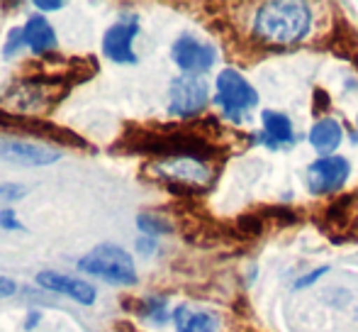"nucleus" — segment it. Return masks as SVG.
I'll list each match as a JSON object with an SVG mask.
<instances>
[{"label":"nucleus","mask_w":358,"mask_h":332,"mask_svg":"<svg viewBox=\"0 0 358 332\" xmlns=\"http://www.w3.org/2000/svg\"><path fill=\"white\" fill-rule=\"evenodd\" d=\"M0 127L44 139V142H54V144H59V147H85V142L73 132V130L59 127V125L37 118V115H22V113H13V110H0Z\"/></svg>","instance_id":"nucleus-6"},{"label":"nucleus","mask_w":358,"mask_h":332,"mask_svg":"<svg viewBox=\"0 0 358 332\" xmlns=\"http://www.w3.org/2000/svg\"><path fill=\"white\" fill-rule=\"evenodd\" d=\"M354 139H358V118H356V134H354Z\"/></svg>","instance_id":"nucleus-27"},{"label":"nucleus","mask_w":358,"mask_h":332,"mask_svg":"<svg viewBox=\"0 0 358 332\" xmlns=\"http://www.w3.org/2000/svg\"><path fill=\"white\" fill-rule=\"evenodd\" d=\"M15 293H17V281L0 274V298H10Z\"/></svg>","instance_id":"nucleus-23"},{"label":"nucleus","mask_w":358,"mask_h":332,"mask_svg":"<svg viewBox=\"0 0 358 332\" xmlns=\"http://www.w3.org/2000/svg\"><path fill=\"white\" fill-rule=\"evenodd\" d=\"M351 166L344 157H322L307 166V186L312 193H334L346 184Z\"/></svg>","instance_id":"nucleus-9"},{"label":"nucleus","mask_w":358,"mask_h":332,"mask_svg":"<svg viewBox=\"0 0 358 332\" xmlns=\"http://www.w3.org/2000/svg\"><path fill=\"white\" fill-rule=\"evenodd\" d=\"M24 44L34 54H49L57 49V32L44 15H32L24 25Z\"/></svg>","instance_id":"nucleus-15"},{"label":"nucleus","mask_w":358,"mask_h":332,"mask_svg":"<svg viewBox=\"0 0 358 332\" xmlns=\"http://www.w3.org/2000/svg\"><path fill=\"white\" fill-rule=\"evenodd\" d=\"M310 144L317 154H324V157H331V154L339 149L341 139H344V130H341L339 120L334 118H322L312 125L310 130Z\"/></svg>","instance_id":"nucleus-14"},{"label":"nucleus","mask_w":358,"mask_h":332,"mask_svg":"<svg viewBox=\"0 0 358 332\" xmlns=\"http://www.w3.org/2000/svg\"><path fill=\"white\" fill-rule=\"evenodd\" d=\"M34 5H37L39 10H59L64 3H62V0H37Z\"/></svg>","instance_id":"nucleus-24"},{"label":"nucleus","mask_w":358,"mask_h":332,"mask_svg":"<svg viewBox=\"0 0 358 332\" xmlns=\"http://www.w3.org/2000/svg\"><path fill=\"white\" fill-rule=\"evenodd\" d=\"M24 44V27H15L8 34V44H5V57H13L20 47Z\"/></svg>","instance_id":"nucleus-19"},{"label":"nucleus","mask_w":358,"mask_h":332,"mask_svg":"<svg viewBox=\"0 0 358 332\" xmlns=\"http://www.w3.org/2000/svg\"><path fill=\"white\" fill-rule=\"evenodd\" d=\"M327 103H329V100H327L324 90H322V88H317V93H315V113H322L320 108H324Z\"/></svg>","instance_id":"nucleus-25"},{"label":"nucleus","mask_w":358,"mask_h":332,"mask_svg":"<svg viewBox=\"0 0 358 332\" xmlns=\"http://www.w3.org/2000/svg\"><path fill=\"white\" fill-rule=\"evenodd\" d=\"M261 123H264V130H261V134L256 137V142L266 144L268 149L292 147V144L297 142L292 123L285 113H278V110H264V113H261Z\"/></svg>","instance_id":"nucleus-13"},{"label":"nucleus","mask_w":358,"mask_h":332,"mask_svg":"<svg viewBox=\"0 0 358 332\" xmlns=\"http://www.w3.org/2000/svg\"><path fill=\"white\" fill-rule=\"evenodd\" d=\"M0 157L5 162L22 164V166H47L62 159L59 149H49L42 144L27 142V139H13V137H0Z\"/></svg>","instance_id":"nucleus-11"},{"label":"nucleus","mask_w":358,"mask_h":332,"mask_svg":"<svg viewBox=\"0 0 358 332\" xmlns=\"http://www.w3.org/2000/svg\"><path fill=\"white\" fill-rule=\"evenodd\" d=\"M0 225H3L5 230H24L13 208H5L3 213H0Z\"/></svg>","instance_id":"nucleus-22"},{"label":"nucleus","mask_w":358,"mask_h":332,"mask_svg":"<svg viewBox=\"0 0 358 332\" xmlns=\"http://www.w3.org/2000/svg\"><path fill=\"white\" fill-rule=\"evenodd\" d=\"M312 27V10L295 0H268L254 15V34L268 44H295Z\"/></svg>","instance_id":"nucleus-2"},{"label":"nucleus","mask_w":358,"mask_h":332,"mask_svg":"<svg viewBox=\"0 0 358 332\" xmlns=\"http://www.w3.org/2000/svg\"><path fill=\"white\" fill-rule=\"evenodd\" d=\"M171 59H173L180 71L190 74V76H198V74H205L215 67L217 52L215 47L190 37V34H180L173 42V47H171Z\"/></svg>","instance_id":"nucleus-8"},{"label":"nucleus","mask_w":358,"mask_h":332,"mask_svg":"<svg viewBox=\"0 0 358 332\" xmlns=\"http://www.w3.org/2000/svg\"><path fill=\"white\" fill-rule=\"evenodd\" d=\"M329 271V266H320V269H315V271H310L307 276H302V279H297L295 281V289H307V286H312L315 281H320L322 276Z\"/></svg>","instance_id":"nucleus-21"},{"label":"nucleus","mask_w":358,"mask_h":332,"mask_svg":"<svg viewBox=\"0 0 358 332\" xmlns=\"http://www.w3.org/2000/svg\"><path fill=\"white\" fill-rule=\"evenodd\" d=\"M146 169H149L151 179L161 181L173 191H185V193L208 191L217 176L213 166L200 159H159Z\"/></svg>","instance_id":"nucleus-4"},{"label":"nucleus","mask_w":358,"mask_h":332,"mask_svg":"<svg viewBox=\"0 0 358 332\" xmlns=\"http://www.w3.org/2000/svg\"><path fill=\"white\" fill-rule=\"evenodd\" d=\"M137 225H139V230H142L144 235H149V237H156V235H169L171 230H173V225H171L164 215L151 213V210L139 213Z\"/></svg>","instance_id":"nucleus-17"},{"label":"nucleus","mask_w":358,"mask_h":332,"mask_svg":"<svg viewBox=\"0 0 358 332\" xmlns=\"http://www.w3.org/2000/svg\"><path fill=\"white\" fill-rule=\"evenodd\" d=\"M215 103L222 108V113L231 120V123H241L249 110L259 105V93L254 85L246 81L236 69H224L217 76V95Z\"/></svg>","instance_id":"nucleus-5"},{"label":"nucleus","mask_w":358,"mask_h":332,"mask_svg":"<svg viewBox=\"0 0 358 332\" xmlns=\"http://www.w3.org/2000/svg\"><path fill=\"white\" fill-rule=\"evenodd\" d=\"M78 269L95 279H103L115 286H134L137 284V269L134 259L127 249L117 244H98L78 259Z\"/></svg>","instance_id":"nucleus-3"},{"label":"nucleus","mask_w":358,"mask_h":332,"mask_svg":"<svg viewBox=\"0 0 358 332\" xmlns=\"http://www.w3.org/2000/svg\"><path fill=\"white\" fill-rule=\"evenodd\" d=\"M210 100V88L200 76H183L173 78L169 88V113L176 118H193L203 113Z\"/></svg>","instance_id":"nucleus-7"},{"label":"nucleus","mask_w":358,"mask_h":332,"mask_svg":"<svg viewBox=\"0 0 358 332\" xmlns=\"http://www.w3.org/2000/svg\"><path fill=\"white\" fill-rule=\"evenodd\" d=\"M139 32L137 18H127L115 22L103 37V52L115 64H137V54L132 52V42Z\"/></svg>","instance_id":"nucleus-10"},{"label":"nucleus","mask_w":358,"mask_h":332,"mask_svg":"<svg viewBox=\"0 0 358 332\" xmlns=\"http://www.w3.org/2000/svg\"><path fill=\"white\" fill-rule=\"evenodd\" d=\"M117 149L127 152H144V154H159L161 159H200L210 162L217 157L215 142L198 127H129L120 137Z\"/></svg>","instance_id":"nucleus-1"},{"label":"nucleus","mask_w":358,"mask_h":332,"mask_svg":"<svg viewBox=\"0 0 358 332\" xmlns=\"http://www.w3.org/2000/svg\"><path fill=\"white\" fill-rule=\"evenodd\" d=\"M173 323L178 332H217L220 328L210 310H195L190 305H178L173 310Z\"/></svg>","instance_id":"nucleus-16"},{"label":"nucleus","mask_w":358,"mask_h":332,"mask_svg":"<svg viewBox=\"0 0 358 332\" xmlns=\"http://www.w3.org/2000/svg\"><path fill=\"white\" fill-rule=\"evenodd\" d=\"M24 193H27V188L20 186V184H3L0 186V198H5V200H20Z\"/></svg>","instance_id":"nucleus-20"},{"label":"nucleus","mask_w":358,"mask_h":332,"mask_svg":"<svg viewBox=\"0 0 358 332\" xmlns=\"http://www.w3.org/2000/svg\"><path fill=\"white\" fill-rule=\"evenodd\" d=\"M137 247H139V251H144V254H149V251H154V240H139Z\"/></svg>","instance_id":"nucleus-26"},{"label":"nucleus","mask_w":358,"mask_h":332,"mask_svg":"<svg viewBox=\"0 0 358 332\" xmlns=\"http://www.w3.org/2000/svg\"><path fill=\"white\" fill-rule=\"evenodd\" d=\"M139 315L156 325H164L169 320V308H166V300L164 298H146L139 303Z\"/></svg>","instance_id":"nucleus-18"},{"label":"nucleus","mask_w":358,"mask_h":332,"mask_svg":"<svg viewBox=\"0 0 358 332\" xmlns=\"http://www.w3.org/2000/svg\"><path fill=\"white\" fill-rule=\"evenodd\" d=\"M37 284L47 291H54V293L69 296V298H73L76 303H80V305H93L95 298H98L95 286L85 284V281H80V279H71V276L57 274V271H39Z\"/></svg>","instance_id":"nucleus-12"}]
</instances>
